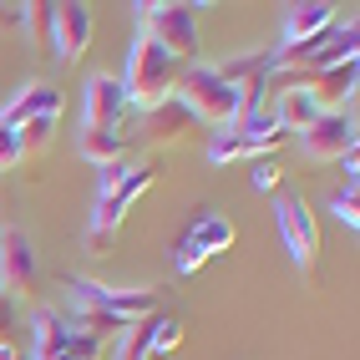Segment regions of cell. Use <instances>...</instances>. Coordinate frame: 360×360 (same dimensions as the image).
I'll return each mask as SVG.
<instances>
[{
  "label": "cell",
  "instance_id": "17",
  "mask_svg": "<svg viewBox=\"0 0 360 360\" xmlns=\"http://www.w3.org/2000/svg\"><path fill=\"white\" fill-rule=\"evenodd\" d=\"M183 238H188V244H193L203 259H213V254H229V249H233L238 229H233L229 219H213V213H203V219H198L193 229H188Z\"/></svg>",
  "mask_w": 360,
  "mask_h": 360
},
{
  "label": "cell",
  "instance_id": "20",
  "mask_svg": "<svg viewBox=\"0 0 360 360\" xmlns=\"http://www.w3.org/2000/svg\"><path fill=\"white\" fill-rule=\"evenodd\" d=\"M51 137H56V117H36V122H20L15 127V148H20V162L36 158L51 148Z\"/></svg>",
  "mask_w": 360,
  "mask_h": 360
},
{
  "label": "cell",
  "instance_id": "13",
  "mask_svg": "<svg viewBox=\"0 0 360 360\" xmlns=\"http://www.w3.org/2000/svg\"><path fill=\"white\" fill-rule=\"evenodd\" d=\"M56 107H61V91L56 86H46V82H36V86H26L20 97L0 112V122H6L11 132L20 127V122H36V117H56Z\"/></svg>",
  "mask_w": 360,
  "mask_h": 360
},
{
  "label": "cell",
  "instance_id": "12",
  "mask_svg": "<svg viewBox=\"0 0 360 360\" xmlns=\"http://www.w3.org/2000/svg\"><path fill=\"white\" fill-rule=\"evenodd\" d=\"M355 82H360V61H340V66L320 71V77H309V82H304V91L315 97V107H320V112H345Z\"/></svg>",
  "mask_w": 360,
  "mask_h": 360
},
{
  "label": "cell",
  "instance_id": "29",
  "mask_svg": "<svg viewBox=\"0 0 360 360\" xmlns=\"http://www.w3.org/2000/svg\"><path fill=\"white\" fill-rule=\"evenodd\" d=\"M0 360H20V350H15L11 340H0Z\"/></svg>",
  "mask_w": 360,
  "mask_h": 360
},
{
  "label": "cell",
  "instance_id": "28",
  "mask_svg": "<svg viewBox=\"0 0 360 360\" xmlns=\"http://www.w3.org/2000/svg\"><path fill=\"white\" fill-rule=\"evenodd\" d=\"M11 325H15V300H0V340H6Z\"/></svg>",
  "mask_w": 360,
  "mask_h": 360
},
{
  "label": "cell",
  "instance_id": "22",
  "mask_svg": "<svg viewBox=\"0 0 360 360\" xmlns=\"http://www.w3.org/2000/svg\"><path fill=\"white\" fill-rule=\"evenodd\" d=\"M117 360H153V350H148V320H137V325H127L122 335H117Z\"/></svg>",
  "mask_w": 360,
  "mask_h": 360
},
{
  "label": "cell",
  "instance_id": "15",
  "mask_svg": "<svg viewBox=\"0 0 360 360\" xmlns=\"http://www.w3.org/2000/svg\"><path fill=\"white\" fill-rule=\"evenodd\" d=\"M77 148H82L86 162L107 167V162H122V158H127L132 137H127L122 127H82V132H77Z\"/></svg>",
  "mask_w": 360,
  "mask_h": 360
},
{
  "label": "cell",
  "instance_id": "11",
  "mask_svg": "<svg viewBox=\"0 0 360 360\" xmlns=\"http://www.w3.org/2000/svg\"><path fill=\"white\" fill-rule=\"evenodd\" d=\"M335 20H340V6H330V0H300V6H290V15H284V46L315 41V36L335 31Z\"/></svg>",
  "mask_w": 360,
  "mask_h": 360
},
{
  "label": "cell",
  "instance_id": "21",
  "mask_svg": "<svg viewBox=\"0 0 360 360\" xmlns=\"http://www.w3.org/2000/svg\"><path fill=\"white\" fill-rule=\"evenodd\" d=\"M178 345H183V320H173V315H162V320H148V350H153V360L173 355Z\"/></svg>",
  "mask_w": 360,
  "mask_h": 360
},
{
  "label": "cell",
  "instance_id": "5",
  "mask_svg": "<svg viewBox=\"0 0 360 360\" xmlns=\"http://www.w3.org/2000/svg\"><path fill=\"white\" fill-rule=\"evenodd\" d=\"M300 148H304V158H315V162H340V158L360 153L355 117L350 112H320L315 122L300 132Z\"/></svg>",
  "mask_w": 360,
  "mask_h": 360
},
{
  "label": "cell",
  "instance_id": "3",
  "mask_svg": "<svg viewBox=\"0 0 360 360\" xmlns=\"http://www.w3.org/2000/svg\"><path fill=\"white\" fill-rule=\"evenodd\" d=\"M142 15V36H153L167 56H198V15L193 6H183V0H158V6H137Z\"/></svg>",
  "mask_w": 360,
  "mask_h": 360
},
{
  "label": "cell",
  "instance_id": "18",
  "mask_svg": "<svg viewBox=\"0 0 360 360\" xmlns=\"http://www.w3.org/2000/svg\"><path fill=\"white\" fill-rule=\"evenodd\" d=\"M233 91H249V86H269V51H249V56H233L224 66H213Z\"/></svg>",
  "mask_w": 360,
  "mask_h": 360
},
{
  "label": "cell",
  "instance_id": "9",
  "mask_svg": "<svg viewBox=\"0 0 360 360\" xmlns=\"http://www.w3.org/2000/svg\"><path fill=\"white\" fill-rule=\"evenodd\" d=\"M71 345H77V330H71L66 309H36L31 315V360H71Z\"/></svg>",
  "mask_w": 360,
  "mask_h": 360
},
{
  "label": "cell",
  "instance_id": "10",
  "mask_svg": "<svg viewBox=\"0 0 360 360\" xmlns=\"http://www.w3.org/2000/svg\"><path fill=\"white\" fill-rule=\"evenodd\" d=\"M127 117V91L117 77H91L86 82V97H82V127H122Z\"/></svg>",
  "mask_w": 360,
  "mask_h": 360
},
{
  "label": "cell",
  "instance_id": "1",
  "mask_svg": "<svg viewBox=\"0 0 360 360\" xmlns=\"http://www.w3.org/2000/svg\"><path fill=\"white\" fill-rule=\"evenodd\" d=\"M178 77H183V61L167 56L153 36H137L132 51H127V71L117 82H122V91H127V107L153 112L158 102H167L178 91Z\"/></svg>",
  "mask_w": 360,
  "mask_h": 360
},
{
  "label": "cell",
  "instance_id": "14",
  "mask_svg": "<svg viewBox=\"0 0 360 360\" xmlns=\"http://www.w3.org/2000/svg\"><path fill=\"white\" fill-rule=\"evenodd\" d=\"M188 127H193V112H188L178 97H167L153 112H142V137L148 142H178Z\"/></svg>",
  "mask_w": 360,
  "mask_h": 360
},
{
  "label": "cell",
  "instance_id": "27",
  "mask_svg": "<svg viewBox=\"0 0 360 360\" xmlns=\"http://www.w3.org/2000/svg\"><path fill=\"white\" fill-rule=\"evenodd\" d=\"M11 167H20V148H15V132L0 122V173H11Z\"/></svg>",
  "mask_w": 360,
  "mask_h": 360
},
{
  "label": "cell",
  "instance_id": "6",
  "mask_svg": "<svg viewBox=\"0 0 360 360\" xmlns=\"http://www.w3.org/2000/svg\"><path fill=\"white\" fill-rule=\"evenodd\" d=\"M158 183V162H137V167H127L122 173V183L112 188V193H97V213H91V233H107V238H117V224L127 219V208L148 193V188Z\"/></svg>",
  "mask_w": 360,
  "mask_h": 360
},
{
  "label": "cell",
  "instance_id": "16",
  "mask_svg": "<svg viewBox=\"0 0 360 360\" xmlns=\"http://www.w3.org/2000/svg\"><path fill=\"white\" fill-rule=\"evenodd\" d=\"M233 132H238V142H244V153H254V158H264V153H274L279 142L290 137V132H284V127L274 122V112H269V107H259V112H249V117H244V122H238Z\"/></svg>",
  "mask_w": 360,
  "mask_h": 360
},
{
  "label": "cell",
  "instance_id": "25",
  "mask_svg": "<svg viewBox=\"0 0 360 360\" xmlns=\"http://www.w3.org/2000/svg\"><path fill=\"white\" fill-rule=\"evenodd\" d=\"M26 26H31V36L41 41V46H51V6H26Z\"/></svg>",
  "mask_w": 360,
  "mask_h": 360
},
{
  "label": "cell",
  "instance_id": "23",
  "mask_svg": "<svg viewBox=\"0 0 360 360\" xmlns=\"http://www.w3.org/2000/svg\"><path fill=\"white\" fill-rule=\"evenodd\" d=\"M208 158H213V162H233V158H244V142H238V132H233V127L213 132V137H208Z\"/></svg>",
  "mask_w": 360,
  "mask_h": 360
},
{
  "label": "cell",
  "instance_id": "2",
  "mask_svg": "<svg viewBox=\"0 0 360 360\" xmlns=\"http://www.w3.org/2000/svg\"><path fill=\"white\" fill-rule=\"evenodd\" d=\"M173 97L193 112V122H208V127H233L238 117H244V102H238V91L219 77L213 66H188L178 77V91Z\"/></svg>",
  "mask_w": 360,
  "mask_h": 360
},
{
  "label": "cell",
  "instance_id": "7",
  "mask_svg": "<svg viewBox=\"0 0 360 360\" xmlns=\"http://www.w3.org/2000/svg\"><path fill=\"white\" fill-rule=\"evenodd\" d=\"M279 233H284V249L295 254L300 269H315L320 264V224H315V213H309L304 198H279Z\"/></svg>",
  "mask_w": 360,
  "mask_h": 360
},
{
  "label": "cell",
  "instance_id": "24",
  "mask_svg": "<svg viewBox=\"0 0 360 360\" xmlns=\"http://www.w3.org/2000/svg\"><path fill=\"white\" fill-rule=\"evenodd\" d=\"M330 208H335V219H340V224H345L350 233L360 229V188H340V193H335V203H330Z\"/></svg>",
  "mask_w": 360,
  "mask_h": 360
},
{
  "label": "cell",
  "instance_id": "26",
  "mask_svg": "<svg viewBox=\"0 0 360 360\" xmlns=\"http://www.w3.org/2000/svg\"><path fill=\"white\" fill-rule=\"evenodd\" d=\"M279 162H269V158H259L254 162V188H259V193H274V188H279Z\"/></svg>",
  "mask_w": 360,
  "mask_h": 360
},
{
  "label": "cell",
  "instance_id": "8",
  "mask_svg": "<svg viewBox=\"0 0 360 360\" xmlns=\"http://www.w3.org/2000/svg\"><path fill=\"white\" fill-rule=\"evenodd\" d=\"M91 46V6L82 0H66V6H51V51L56 61H82Z\"/></svg>",
  "mask_w": 360,
  "mask_h": 360
},
{
  "label": "cell",
  "instance_id": "19",
  "mask_svg": "<svg viewBox=\"0 0 360 360\" xmlns=\"http://www.w3.org/2000/svg\"><path fill=\"white\" fill-rule=\"evenodd\" d=\"M320 117V107H315V97H309L304 86H290V91H279V102H274V122L284 127V132H304L309 122Z\"/></svg>",
  "mask_w": 360,
  "mask_h": 360
},
{
  "label": "cell",
  "instance_id": "4",
  "mask_svg": "<svg viewBox=\"0 0 360 360\" xmlns=\"http://www.w3.org/2000/svg\"><path fill=\"white\" fill-rule=\"evenodd\" d=\"M36 284H41V259L26 229H0V300L36 295Z\"/></svg>",
  "mask_w": 360,
  "mask_h": 360
}]
</instances>
